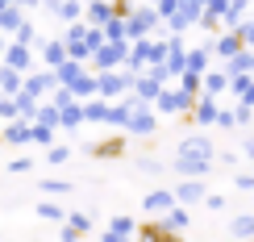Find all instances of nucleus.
Segmentation results:
<instances>
[{
  "label": "nucleus",
  "mask_w": 254,
  "mask_h": 242,
  "mask_svg": "<svg viewBox=\"0 0 254 242\" xmlns=\"http://www.w3.org/2000/svg\"><path fill=\"white\" fill-rule=\"evenodd\" d=\"M175 196L171 192H154V196H146V209H154V213H163V209H171Z\"/></svg>",
  "instance_id": "obj_1"
},
{
  "label": "nucleus",
  "mask_w": 254,
  "mask_h": 242,
  "mask_svg": "<svg viewBox=\"0 0 254 242\" xmlns=\"http://www.w3.org/2000/svg\"><path fill=\"white\" fill-rule=\"evenodd\" d=\"M229 230H234L238 238H250L254 234V217H234V226H229Z\"/></svg>",
  "instance_id": "obj_2"
},
{
  "label": "nucleus",
  "mask_w": 254,
  "mask_h": 242,
  "mask_svg": "<svg viewBox=\"0 0 254 242\" xmlns=\"http://www.w3.org/2000/svg\"><path fill=\"white\" fill-rule=\"evenodd\" d=\"M167 226H171V230L188 226V213H184V209H171V213H167Z\"/></svg>",
  "instance_id": "obj_3"
},
{
  "label": "nucleus",
  "mask_w": 254,
  "mask_h": 242,
  "mask_svg": "<svg viewBox=\"0 0 254 242\" xmlns=\"http://www.w3.org/2000/svg\"><path fill=\"white\" fill-rule=\"evenodd\" d=\"M196 196H200V184H184L179 188V201H196Z\"/></svg>",
  "instance_id": "obj_4"
},
{
  "label": "nucleus",
  "mask_w": 254,
  "mask_h": 242,
  "mask_svg": "<svg viewBox=\"0 0 254 242\" xmlns=\"http://www.w3.org/2000/svg\"><path fill=\"white\" fill-rule=\"evenodd\" d=\"M113 230H117V234H129L133 222H129V217H117V222H113Z\"/></svg>",
  "instance_id": "obj_5"
},
{
  "label": "nucleus",
  "mask_w": 254,
  "mask_h": 242,
  "mask_svg": "<svg viewBox=\"0 0 254 242\" xmlns=\"http://www.w3.org/2000/svg\"><path fill=\"white\" fill-rule=\"evenodd\" d=\"M0 88H8V92L17 88V76H13V71H4V76H0Z\"/></svg>",
  "instance_id": "obj_6"
}]
</instances>
